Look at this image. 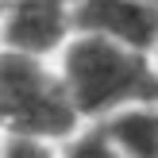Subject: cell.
I'll return each instance as SVG.
<instances>
[{"mask_svg":"<svg viewBox=\"0 0 158 158\" xmlns=\"http://www.w3.org/2000/svg\"><path fill=\"white\" fill-rule=\"evenodd\" d=\"M69 39H73L69 8L54 4V0H8L4 19H0L4 50L46 62L50 54H62Z\"/></svg>","mask_w":158,"mask_h":158,"instance_id":"4","label":"cell"},{"mask_svg":"<svg viewBox=\"0 0 158 158\" xmlns=\"http://www.w3.org/2000/svg\"><path fill=\"white\" fill-rule=\"evenodd\" d=\"M0 158H62V154H54V147L43 143V139L4 135V143H0Z\"/></svg>","mask_w":158,"mask_h":158,"instance_id":"7","label":"cell"},{"mask_svg":"<svg viewBox=\"0 0 158 158\" xmlns=\"http://www.w3.org/2000/svg\"><path fill=\"white\" fill-rule=\"evenodd\" d=\"M73 35H97L139 54L158 46V4L151 0H81L69 12Z\"/></svg>","mask_w":158,"mask_h":158,"instance_id":"3","label":"cell"},{"mask_svg":"<svg viewBox=\"0 0 158 158\" xmlns=\"http://www.w3.org/2000/svg\"><path fill=\"white\" fill-rule=\"evenodd\" d=\"M123 158H158V104L120 108L97 123Z\"/></svg>","mask_w":158,"mask_h":158,"instance_id":"5","label":"cell"},{"mask_svg":"<svg viewBox=\"0 0 158 158\" xmlns=\"http://www.w3.org/2000/svg\"><path fill=\"white\" fill-rule=\"evenodd\" d=\"M81 127L58 69L43 58L0 50V131L19 139H69Z\"/></svg>","mask_w":158,"mask_h":158,"instance_id":"2","label":"cell"},{"mask_svg":"<svg viewBox=\"0 0 158 158\" xmlns=\"http://www.w3.org/2000/svg\"><path fill=\"white\" fill-rule=\"evenodd\" d=\"M151 4H158V0H151Z\"/></svg>","mask_w":158,"mask_h":158,"instance_id":"11","label":"cell"},{"mask_svg":"<svg viewBox=\"0 0 158 158\" xmlns=\"http://www.w3.org/2000/svg\"><path fill=\"white\" fill-rule=\"evenodd\" d=\"M0 4H8V0H0Z\"/></svg>","mask_w":158,"mask_h":158,"instance_id":"10","label":"cell"},{"mask_svg":"<svg viewBox=\"0 0 158 158\" xmlns=\"http://www.w3.org/2000/svg\"><path fill=\"white\" fill-rule=\"evenodd\" d=\"M62 158H123L120 151H116L112 143H108V135L93 123V127L85 131H73V135L66 139V151H62Z\"/></svg>","mask_w":158,"mask_h":158,"instance_id":"6","label":"cell"},{"mask_svg":"<svg viewBox=\"0 0 158 158\" xmlns=\"http://www.w3.org/2000/svg\"><path fill=\"white\" fill-rule=\"evenodd\" d=\"M54 4H62V8H69V12H73V8L81 4V0H54Z\"/></svg>","mask_w":158,"mask_h":158,"instance_id":"8","label":"cell"},{"mask_svg":"<svg viewBox=\"0 0 158 158\" xmlns=\"http://www.w3.org/2000/svg\"><path fill=\"white\" fill-rule=\"evenodd\" d=\"M151 58H154V69H158V46H154V54H151Z\"/></svg>","mask_w":158,"mask_h":158,"instance_id":"9","label":"cell"},{"mask_svg":"<svg viewBox=\"0 0 158 158\" xmlns=\"http://www.w3.org/2000/svg\"><path fill=\"white\" fill-rule=\"evenodd\" d=\"M58 77L81 120H108L120 108L158 104V69L151 54L97 35H73L62 46Z\"/></svg>","mask_w":158,"mask_h":158,"instance_id":"1","label":"cell"}]
</instances>
